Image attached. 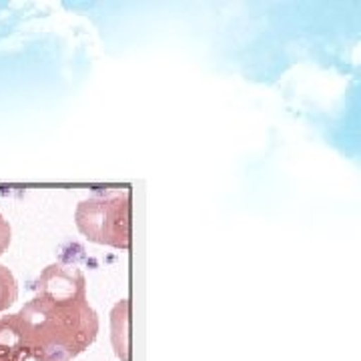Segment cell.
I'll use <instances>...</instances> for the list:
<instances>
[{
	"mask_svg": "<svg viewBox=\"0 0 361 361\" xmlns=\"http://www.w3.org/2000/svg\"><path fill=\"white\" fill-rule=\"evenodd\" d=\"M18 299V283L14 279L13 271L0 265V313L6 311Z\"/></svg>",
	"mask_w": 361,
	"mask_h": 361,
	"instance_id": "cell-5",
	"label": "cell"
},
{
	"mask_svg": "<svg viewBox=\"0 0 361 361\" xmlns=\"http://www.w3.org/2000/svg\"><path fill=\"white\" fill-rule=\"evenodd\" d=\"M25 357V331L18 313L0 317V360L23 361Z\"/></svg>",
	"mask_w": 361,
	"mask_h": 361,
	"instance_id": "cell-4",
	"label": "cell"
},
{
	"mask_svg": "<svg viewBox=\"0 0 361 361\" xmlns=\"http://www.w3.org/2000/svg\"><path fill=\"white\" fill-rule=\"evenodd\" d=\"M18 317L25 331V360L73 361L99 334V317L89 301L56 305L37 295L18 311Z\"/></svg>",
	"mask_w": 361,
	"mask_h": 361,
	"instance_id": "cell-1",
	"label": "cell"
},
{
	"mask_svg": "<svg viewBox=\"0 0 361 361\" xmlns=\"http://www.w3.org/2000/svg\"><path fill=\"white\" fill-rule=\"evenodd\" d=\"M0 361H2V360H0Z\"/></svg>",
	"mask_w": 361,
	"mask_h": 361,
	"instance_id": "cell-7",
	"label": "cell"
},
{
	"mask_svg": "<svg viewBox=\"0 0 361 361\" xmlns=\"http://www.w3.org/2000/svg\"><path fill=\"white\" fill-rule=\"evenodd\" d=\"M78 231L89 241L115 249L130 245V193L111 191L80 201L75 211Z\"/></svg>",
	"mask_w": 361,
	"mask_h": 361,
	"instance_id": "cell-2",
	"label": "cell"
},
{
	"mask_svg": "<svg viewBox=\"0 0 361 361\" xmlns=\"http://www.w3.org/2000/svg\"><path fill=\"white\" fill-rule=\"evenodd\" d=\"M37 295L49 299L56 305H75L87 299L85 275L65 263H52L37 279Z\"/></svg>",
	"mask_w": 361,
	"mask_h": 361,
	"instance_id": "cell-3",
	"label": "cell"
},
{
	"mask_svg": "<svg viewBox=\"0 0 361 361\" xmlns=\"http://www.w3.org/2000/svg\"><path fill=\"white\" fill-rule=\"evenodd\" d=\"M11 239H13L11 225H8V221L0 215V255H2V253H6V249H8V245H11Z\"/></svg>",
	"mask_w": 361,
	"mask_h": 361,
	"instance_id": "cell-6",
	"label": "cell"
}]
</instances>
